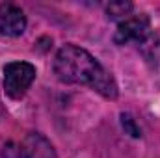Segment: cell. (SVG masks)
<instances>
[{"mask_svg": "<svg viewBox=\"0 0 160 158\" xmlns=\"http://www.w3.org/2000/svg\"><path fill=\"white\" fill-rule=\"evenodd\" d=\"M52 71L63 84L86 86L108 101H116L119 97V87L112 73L91 52L78 45H63L54 56Z\"/></svg>", "mask_w": 160, "mask_h": 158, "instance_id": "cell-1", "label": "cell"}, {"mask_svg": "<svg viewBox=\"0 0 160 158\" xmlns=\"http://www.w3.org/2000/svg\"><path fill=\"white\" fill-rule=\"evenodd\" d=\"M36 67L28 62H9L4 65V91L9 99L19 101L26 95L30 86L36 80Z\"/></svg>", "mask_w": 160, "mask_h": 158, "instance_id": "cell-2", "label": "cell"}, {"mask_svg": "<svg viewBox=\"0 0 160 158\" xmlns=\"http://www.w3.org/2000/svg\"><path fill=\"white\" fill-rule=\"evenodd\" d=\"M153 26H151V19L145 13H132L130 17H127L125 21L118 22L116 34H114V43L116 45H138L142 47L145 41L153 36Z\"/></svg>", "mask_w": 160, "mask_h": 158, "instance_id": "cell-3", "label": "cell"}, {"mask_svg": "<svg viewBox=\"0 0 160 158\" xmlns=\"http://www.w3.org/2000/svg\"><path fill=\"white\" fill-rule=\"evenodd\" d=\"M26 30V15L24 11L11 2L0 4V36L19 37Z\"/></svg>", "mask_w": 160, "mask_h": 158, "instance_id": "cell-4", "label": "cell"}, {"mask_svg": "<svg viewBox=\"0 0 160 158\" xmlns=\"http://www.w3.org/2000/svg\"><path fill=\"white\" fill-rule=\"evenodd\" d=\"M22 147L28 158H58L52 143L39 132H28L22 140Z\"/></svg>", "mask_w": 160, "mask_h": 158, "instance_id": "cell-5", "label": "cell"}, {"mask_svg": "<svg viewBox=\"0 0 160 158\" xmlns=\"http://www.w3.org/2000/svg\"><path fill=\"white\" fill-rule=\"evenodd\" d=\"M132 9H134L132 2H123V0L121 2H110L106 6V15H108L110 21L121 22V21H125L127 17L132 15Z\"/></svg>", "mask_w": 160, "mask_h": 158, "instance_id": "cell-6", "label": "cell"}, {"mask_svg": "<svg viewBox=\"0 0 160 158\" xmlns=\"http://www.w3.org/2000/svg\"><path fill=\"white\" fill-rule=\"evenodd\" d=\"M0 158H28L22 143L17 141H6L0 149Z\"/></svg>", "mask_w": 160, "mask_h": 158, "instance_id": "cell-7", "label": "cell"}, {"mask_svg": "<svg viewBox=\"0 0 160 158\" xmlns=\"http://www.w3.org/2000/svg\"><path fill=\"white\" fill-rule=\"evenodd\" d=\"M121 126H123V130L128 134V136H132V138H142V128H140V125L136 123V119L132 117L130 114H121Z\"/></svg>", "mask_w": 160, "mask_h": 158, "instance_id": "cell-8", "label": "cell"}]
</instances>
